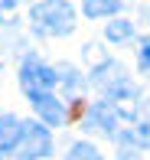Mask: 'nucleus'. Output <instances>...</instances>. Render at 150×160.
Here are the masks:
<instances>
[{
	"mask_svg": "<svg viewBox=\"0 0 150 160\" xmlns=\"http://www.w3.org/2000/svg\"><path fill=\"white\" fill-rule=\"evenodd\" d=\"M65 160H104L101 154H98V147L95 144H88V141H78L69 147V157Z\"/></svg>",
	"mask_w": 150,
	"mask_h": 160,
	"instance_id": "1a4fd4ad",
	"label": "nucleus"
},
{
	"mask_svg": "<svg viewBox=\"0 0 150 160\" xmlns=\"http://www.w3.org/2000/svg\"><path fill=\"white\" fill-rule=\"evenodd\" d=\"M137 69L144 72V75H150V39L140 46V56H137Z\"/></svg>",
	"mask_w": 150,
	"mask_h": 160,
	"instance_id": "9d476101",
	"label": "nucleus"
},
{
	"mask_svg": "<svg viewBox=\"0 0 150 160\" xmlns=\"http://www.w3.org/2000/svg\"><path fill=\"white\" fill-rule=\"evenodd\" d=\"M121 10V0H82V13L88 20H101V17H114Z\"/></svg>",
	"mask_w": 150,
	"mask_h": 160,
	"instance_id": "0eeeda50",
	"label": "nucleus"
},
{
	"mask_svg": "<svg viewBox=\"0 0 150 160\" xmlns=\"http://www.w3.org/2000/svg\"><path fill=\"white\" fill-rule=\"evenodd\" d=\"M30 26L39 36H69L75 30V7L69 0H39L30 10Z\"/></svg>",
	"mask_w": 150,
	"mask_h": 160,
	"instance_id": "f257e3e1",
	"label": "nucleus"
},
{
	"mask_svg": "<svg viewBox=\"0 0 150 160\" xmlns=\"http://www.w3.org/2000/svg\"><path fill=\"white\" fill-rule=\"evenodd\" d=\"M20 137H23V121L17 114H0V157L17 150Z\"/></svg>",
	"mask_w": 150,
	"mask_h": 160,
	"instance_id": "423d86ee",
	"label": "nucleus"
},
{
	"mask_svg": "<svg viewBox=\"0 0 150 160\" xmlns=\"http://www.w3.org/2000/svg\"><path fill=\"white\" fill-rule=\"evenodd\" d=\"M134 36V23L131 20H111L108 26H104V39L108 42H127Z\"/></svg>",
	"mask_w": 150,
	"mask_h": 160,
	"instance_id": "6e6552de",
	"label": "nucleus"
},
{
	"mask_svg": "<svg viewBox=\"0 0 150 160\" xmlns=\"http://www.w3.org/2000/svg\"><path fill=\"white\" fill-rule=\"evenodd\" d=\"M118 121H121V111H118V101L114 98H104V101H95L85 118V131H98V134H114L118 131Z\"/></svg>",
	"mask_w": 150,
	"mask_h": 160,
	"instance_id": "20e7f679",
	"label": "nucleus"
},
{
	"mask_svg": "<svg viewBox=\"0 0 150 160\" xmlns=\"http://www.w3.org/2000/svg\"><path fill=\"white\" fill-rule=\"evenodd\" d=\"M52 154V134L46 124L39 121H23V137L17 144V157L20 160H42Z\"/></svg>",
	"mask_w": 150,
	"mask_h": 160,
	"instance_id": "7ed1b4c3",
	"label": "nucleus"
},
{
	"mask_svg": "<svg viewBox=\"0 0 150 160\" xmlns=\"http://www.w3.org/2000/svg\"><path fill=\"white\" fill-rule=\"evenodd\" d=\"M33 108H36V114L42 118V124H52L59 128L62 121H65V105H62L59 98L52 95V92H42V95H33Z\"/></svg>",
	"mask_w": 150,
	"mask_h": 160,
	"instance_id": "39448f33",
	"label": "nucleus"
},
{
	"mask_svg": "<svg viewBox=\"0 0 150 160\" xmlns=\"http://www.w3.org/2000/svg\"><path fill=\"white\" fill-rule=\"evenodd\" d=\"M13 7H17V0H0V13H10Z\"/></svg>",
	"mask_w": 150,
	"mask_h": 160,
	"instance_id": "9b49d317",
	"label": "nucleus"
},
{
	"mask_svg": "<svg viewBox=\"0 0 150 160\" xmlns=\"http://www.w3.org/2000/svg\"><path fill=\"white\" fill-rule=\"evenodd\" d=\"M56 82H59V72L52 65H46L42 59L30 56L23 65H20V88L26 92V98L33 95H42V92H52Z\"/></svg>",
	"mask_w": 150,
	"mask_h": 160,
	"instance_id": "f03ea898",
	"label": "nucleus"
}]
</instances>
